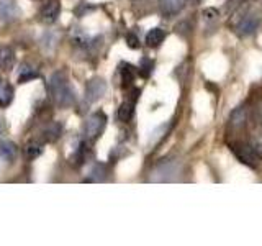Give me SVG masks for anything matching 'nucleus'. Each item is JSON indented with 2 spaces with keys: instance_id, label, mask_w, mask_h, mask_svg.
Returning <instances> with one entry per match:
<instances>
[{
  "instance_id": "1",
  "label": "nucleus",
  "mask_w": 262,
  "mask_h": 246,
  "mask_svg": "<svg viewBox=\"0 0 262 246\" xmlns=\"http://www.w3.org/2000/svg\"><path fill=\"white\" fill-rule=\"evenodd\" d=\"M49 95H51L53 102L59 107H71L76 102V90L69 84L68 77L62 72H54L51 79L48 82Z\"/></svg>"
},
{
  "instance_id": "2",
  "label": "nucleus",
  "mask_w": 262,
  "mask_h": 246,
  "mask_svg": "<svg viewBox=\"0 0 262 246\" xmlns=\"http://www.w3.org/2000/svg\"><path fill=\"white\" fill-rule=\"evenodd\" d=\"M259 15L251 10V8L246 5L243 8L237 10V13H234V18L231 22L234 31H237L239 35H251V33L256 31V28L259 27Z\"/></svg>"
},
{
  "instance_id": "3",
  "label": "nucleus",
  "mask_w": 262,
  "mask_h": 246,
  "mask_svg": "<svg viewBox=\"0 0 262 246\" xmlns=\"http://www.w3.org/2000/svg\"><path fill=\"white\" fill-rule=\"evenodd\" d=\"M251 146L257 154L262 153V107H256L251 113Z\"/></svg>"
},
{
  "instance_id": "4",
  "label": "nucleus",
  "mask_w": 262,
  "mask_h": 246,
  "mask_svg": "<svg viewBox=\"0 0 262 246\" xmlns=\"http://www.w3.org/2000/svg\"><path fill=\"white\" fill-rule=\"evenodd\" d=\"M106 125V115L103 112H95L92 113L85 121L84 133L89 141H95V139L102 135V131Z\"/></svg>"
},
{
  "instance_id": "5",
  "label": "nucleus",
  "mask_w": 262,
  "mask_h": 246,
  "mask_svg": "<svg viewBox=\"0 0 262 246\" xmlns=\"http://www.w3.org/2000/svg\"><path fill=\"white\" fill-rule=\"evenodd\" d=\"M231 150L234 153V156L239 159L243 164L249 168H256L259 164V156L254 151V148L251 145H243V143H236L231 146Z\"/></svg>"
},
{
  "instance_id": "6",
  "label": "nucleus",
  "mask_w": 262,
  "mask_h": 246,
  "mask_svg": "<svg viewBox=\"0 0 262 246\" xmlns=\"http://www.w3.org/2000/svg\"><path fill=\"white\" fill-rule=\"evenodd\" d=\"M106 92V84L100 77H95L87 82L85 86V98L87 102H97L103 94Z\"/></svg>"
},
{
  "instance_id": "7",
  "label": "nucleus",
  "mask_w": 262,
  "mask_h": 246,
  "mask_svg": "<svg viewBox=\"0 0 262 246\" xmlns=\"http://www.w3.org/2000/svg\"><path fill=\"white\" fill-rule=\"evenodd\" d=\"M248 117H249V112L246 109V105L237 107V109L231 113V117H229V128L234 131H241L246 125H248Z\"/></svg>"
},
{
  "instance_id": "8",
  "label": "nucleus",
  "mask_w": 262,
  "mask_h": 246,
  "mask_svg": "<svg viewBox=\"0 0 262 246\" xmlns=\"http://www.w3.org/2000/svg\"><path fill=\"white\" fill-rule=\"evenodd\" d=\"M61 13V5L59 2H56V0H51V2H48L43 5L39 12V16H41V22H45L48 25H51L57 20V16Z\"/></svg>"
},
{
  "instance_id": "9",
  "label": "nucleus",
  "mask_w": 262,
  "mask_h": 246,
  "mask_svg": "<svg viewBox=\"0 0 262 246\" xmlns=\"http://www.w3.org/2000/svg\"><path fill=\"white\" fill-rule=\"evenodd\" d=\"M13 63H15V53L10 46H5V45H0V69L8 71L13 68Z\"/></svg>"
},
{
  "instance_id": "10",
  "label": "nucleus",
  "mask_w": 262,
  "mask_h": 246,
  "mask_svg": "<svg viewBox=\"0 0 262 246\" xmlns=\"http://www.w3.org/2000/svg\"><path fill=\"white\" fill-rule=\"evenodd\" d=\"M184 8V0H162L161 2V12L166 16L177 15Z\"/></svg>"
},
{
  "instance_id": "11",
  "label": "nucleus",
  "mask_w": 262,
  "mask_h": 246,
  "mask_svg": "<svg viewBox=\"0 0 262 246\" xmlns=\"http://www.w3.org/2000/svg\"><path fill=\"white\" fill-rule=\"evenodd\" d=\"M164 39H166V31L162 28H152L146 35V45L149 48H158Z\"/></svg>"
},
{
  "instance_id": "12",
  "label": "nucleus",
  "mask_w": 262,
  "mask_h": 246,
  "mask_svg": "<svg viewBox=\"0 0 262 246\" xmlns=\"http://www.w3.org/2000/svg\"><path fill=\"white\" fill-rule=\"evenodd\" d=\"M154 177H152V180H172L176 177V174H177V168L174 166V164H166V166H161V168H158V171L154 172Z\"/></svg>"
},
{
  "instance_id": "13",
  "label": "nucleus",
  "mask_w": 262,
  "mask_h": 246,
  "mask_svg": "<svg viewBox=\"0 0 262 246\" xmlns=\"http://www.w3.org/2000/svg\"><path fill=\"white\" fill-rule=\"evenodd\" d=\"M61 133H62L61 123L53 121V123H49V125L43 130V138H45V141L53 143V141H56V139L61 136Z\"/></svg>"
},
{
  "instance_id": "14",
  "label": "nucleus",
  "mask_w": 262,
  "mask_h": 246,
  "mask_svg": "<svg viewBox=\"0 0 262 246\" xmlns=\"http://www.w3.org/2000/svg\"><path fill=\"white\" fill-rule=\"evenodd\" d=\"M120 74H121V80H123V86H129L131 82L135 80L136 74H138V69L135 68V66H131L128 63H123L120 64Z\"/></svg>"
},
{
  "instance_id": "15",
  "label": "nucleus",
  "mask_w": 262,
  "mask_h": 246,
  "mask_svg": "<svg viewBox=\"0 0 262 246\" xmlns=\"http://www.w3.org/2000/svg\"><path fill=\"white\" fill-rule=\"evenodd\" d=\"M23 153H25V158L27 159L35 161L36 158H39L41 153H43V145L38 141H30L23 148Z\"/></svg>"
},
{
  "instance_id": "16",
  "label": "nucleus",
  "mask_w": 262,
  "mask_h": 246,
  "mask_svg": "<svg viewBox=\"0 0 262 246\" xmlns=\"http://www.w3.org/2000/svg\"><path fill=\"white\" fill-rule=\"evenodd\" d=\"M16 153H18V150H16L15 143H12V141H2V143H0V156H2L5 161L12 162L16 158Z\"/></svg>"
},
{
  "instance_id": "17",
  "label": "nucleus",
  "mask_w": 262,
  "mask_h": 246,
  "mask_svg": "<svg viewBox=\"0 0 262 246\" xmlns=\"http://www.w3.org/2000/svg\"><path fill=\"white\" fill-rule=\"evenodd\" d=\"M13 100V87L2 82L0 84V109H5Z\"/></svg>"
},
{
  "instance_id": "18",
  "label": "nucleus",
  "mask_w": 262,
  "mask_h": 246,
  "mask_svg": "<svg viewBox=\"0 0 262 246\" xmlns=\"http://www.w3.org/2000/svg\"><path fill=\"white\" fill-rule=\"evenodd\" d=\"M16 7L13 4V0H0V20H8L15 16Z\"/></svg>"
},
{
  "instance_id": "19",
  "label": "nucleus",
  "mask_w": 262,
  "mask_h": 246,
  "mask_svg": "<svg viewBox=\"0 0 262 246\" xmlns=\"http://www.w3.org/2000/svg\"><path fill=\"white\" fill-rule=\"evenodd\" d=\"M133 112H135V102H131V100L123 102L118 109V120L123 123L129 121V118L133 117Z\"/></svg>"
},
{
  "instance_id": "20",
  "label": "nucleus",
  "mask_w": 262,
  "mask_h": 246,
  "mask_svg": "<svg viewBox=\"0 0 262 246\" xmlns=\"http://www.w3.org/2000/svg\"><path fill=\"white\" fill-rule=\"evenodd\" d=\"M36 77H38V71L35 68H31V66L25 64L23 68H21V71H20L18 82H20V84H25V82L33 80V79H36Z\"/></svg>"
},
{
  "instance_id": "21",
  "label": "nucleus",
  "mask_w": 262,
  "mask_h": 246,
  "mask_svg": "<svg viewBox=\"0 0 262 246\" xmlns=\"http://www.w3.org/2000/svg\"><path fill=\"white\" fill-rule=\"evenodd\" d=\"M152 68H154V63L149 57H143L141 63H139V68H138V72L141 74L143 77H149L151 72H152Z\"/></svg>"
},
{
  "instance_id": "22",
  "label": "nucleus",
  "mask_w": 262,
  "mask_h": 246,
  "mask_svg": "<svg viewBox=\"0 0 262 246\" xmlns=\"http://www.w3.org/2000/svg\"><path fill=\"white\" fill-rule=\"evenodd\" d=\"M74 159H76V166H79V164L84 162L85 159V145L82 143L79 148H77V151H76V156H74Z\"/></svg>"
},
{
  "instance_id": "23",
  "label": "nucleus",
  "mask_w": 262,
  "mask_h": 246,
  "mask_svg": "<svg viewBox=\"0 0 262 246\" xmlns=\"http://www.w3.org/2000/svg\"><path fill=\"white\" fill-rule=\"evenodd\" d=\"M126 45H128L131 49L139 48V39H138V36L133 35V33H128V35H126Z\"/></svg>"
},
{
  "instance_id": "24",
  "label": "nucleus",
  "mask_w": 262,
  "mask_h": 246,
  "mask_svg": "<svg viewBox=\"0 0 262 246\" xmlns=\"http://www.w3.org/2000/svg\"><path fill=\"white\" fill-rule=\"evenodd\" d=\"M203 16H205V20H215L218 16V12L215 8H207V10L203 12Z\"/></svg>"
},
{
  "instance_id": "25",
  "label": "nucleus",
  "mask_w": 262,
  "mask_h": 246,
  "mask_svg": "<svg viewBox=\"0 0 262 246\" xmlns=\"http://www.w3.org/2000/svg\"><path fill=\"white\" fill-rule=\"evenodd\" d=\"M4 130H5V127H4V123H2V121H0V135H2V133H4Z\"/></svg>"
},
{
  "instance_id": "26",
  "label": "nucleus",
  "mask_w": 262,
  "mask_h": 246,
  "mask_svg": "<svg viewBox=\"0 0 262 246\" xmlns=\"http://www.w3.org/2000/svg\"><path fill=\"white\" fill-rule=\"evenodd\" d=\"M0 84H2V79H0Z\"/></svg>"
}]
</instances>
